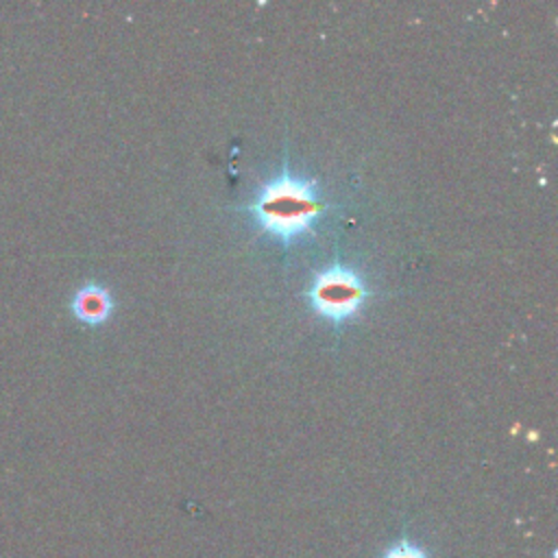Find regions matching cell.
<instances>
[{"label": "cell", "mask_w": 558, "mask_h": 558, "mask_svg": "<svg viewBox=\"0 0 558 558\" xmlns=\"http://www.w3.org/2000/svg\"><path fill=\"white\" fill-rule=\"evenodd\" d=\"M327 209L318 179L294 172L288 159L244 207L255 229L283 248L312 235Z\"/></svg>", "instance_id": "cell-1"}, {"label": "cell", "mask_w": 558, "mask_h": 558, "mask_svg": "<svg viewBox=\"0 0 558 558\" xmlns=\"http://www.w3.org/2000/svg\"><path fill=\"white\" fill-rule=\"evenodd\" d=\"M371 290L364 277L344 262H331L320 268L305 290L310 310L333 327H342L357 318Z\"/></svg>", "instance_id": "cell-2"}, {"label": "cell", "mask_w": 558, "mask_h": 558, "mask_svg": "<svg viewBox=\"0 0 558 558\" xmlns=\"http://www.w3.org/2000/svg\"><path fill=\"white\" fill-rule=\"evenodd\" d=\"M381 558H427V554H425L418 545H414L412 541L401 538V541H397L395 545H390V547L384 551Z\"/></svg>", "instance_id": "cell-4"}, {"label": "cell", "mask_w": 558, "mask_h": 558, "mask_svg": "<svg viewBox=\"0 0 558 558\" xmlns=\"http://www.w3.org/2000/svg\"><path fill=\"white\" fill-rule=\"evenodd\" d=\"M70 310L76 320H81L83 325L96 327L109 320L113 312V296L109 288H105L102 283L87 281L72 294Z\"/></svg>", "instance_id": "cell-3"}]
</instances>
